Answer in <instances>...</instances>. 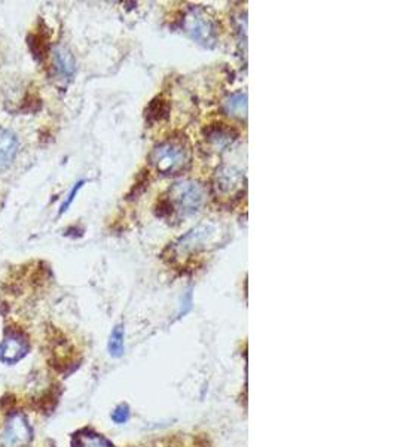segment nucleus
Segmentation results:
<instances>
[{
  "mask_svg": "<svg viewBox=\"0 0 397 447\" xmlns=\"http://www.w3.org/2000/svg\"><path fill=\"white\" fill-rule=\"evenodd\" d=\"M191 148L183 139H167L152 149L149 160L162 176L180 175L191 165Z\"/></svg>",
  "mask_w": 397,
  "mask_h": 447,
  "instance_id": "obj_1",
  "label": "nucleus"
},
{
  "mask_svg": "<svg viewBox=\"0 0 397 447\" xmlns=\"http://www.w3.org/2000/svg\"><path fill=\"white\" fill-rule=\"evenodd\" d=\"M220 226L214 222L200 224L195 228L189 230L186 234L179 237L171 246V254L176 258H188L198 252L207 251L219 242L222 236Z\"/></svg>",
  "mask_w": 397,
  "mask_h": 447,
  "instance_id": "obj_2",
  "label": "nucleus"
},
{
  "mask_svg": "<svg viewBox=\"0 0 397 447\" xmlns=\"http://www.w3.org/2000/svg\"><path fill=\"white\" fill-rule=\"evenodd\" d=\"M204 203L205 190L198 180H179L168 191V206L171 212H177L183 218L200 212Z\"/></svg>",
  "mask_w": 397,
  "mask_h": 447,
  "instance_id": "obj_3",
  "label": "nucleus"
},
{
  "mask_svg": "<svg viewBox=\"0 0 397 447\" xmlns=\"http://www.w3.org/2000/svg\"><path fill=\"white\" fill-rule=\"evenodd\" d=\"M183 29L198 44L204 47H213L216 42V25L201 8H189L183 16Z\"/></svg>",
  "mask_w": 397,
  "mask_h": 447,
  "instance_id": "obj_4",
  "label": "nucleus"
},
{
  "mask_svg": "<svg viewBox=\"0 0 397 447\" xmlns=\"http://www.w3.org/2000/svg\"><path fill=\"white\" fill-rule=\"evenodd\" d=\"M31 440V428L27 424V419L23 415L15 413L8 420L2 433L0 443L2 447H25Z\"/></svg>",
  "mask_w": 397,
  "mask_h": 447,
  "instance_id": "obj_5",
  "label": "nucleus"
},
{
  "mask_svg": "<svg viewBox=\"0 0 397 447\" xmlns=\"http://www.w3.org/2000/svg\"><path fill=\"white\" fill-rule=\"evenodd\" d=\"M244 186V173L234 166H222L214 176V188L223 197H234Z\"/></svg>",
  "mask_w": 397,
  "mask_h": 447,
  "instance_id": "obj_6",
  "label": "nucleus"
},
{
  "mask_svg": "<svg viewBox=\"0 0 397 447\" xmlns=\"http://www.w3.org/2000/svg\"><path fill=\"white\" fill-rule=\"evenodd\" d=\"M204 137L213 148L225 149L237 141L238 133L235 128H232L223 123H214L204 128Z\"/></svg>",
  "mask_w": 397,
  "mask_h": 447,
  "instance_id": "obj_7",
  "label": "nucleus"
},
{
  "mask_svg": "<svg viewBox=\"0 0 397 447\" xmlns=\"http://www.w3.org/2000/svg\"><path fill=\"white\" fill-rule=\"evenodd\" d=\"M27 350V343L20 334H10L0 345V359L6 364H14L20 361Z\"/></svg>",
  "mask_w": 397,
  "mask_h": 447,
  "instance_id": "obj_8",
  "label": "nucleus"
},
{
  "mask_svg": "<svg viewBox=\"0 0 397 447\" xmlns=\"http://www.w3.org/2000/svg\"><path fill=\"white\" fill-rule=\"evenodd\" d=\"M20 142L16 134L11 130L0 132V173L11 167L16 152H18Z\"/></svg>",
  "mask_w": 397,
  "mask_h": 447,
  "instance_id": "obj_9",
  "label": "nucleus"
},
{
  "mask_svg": "<svg viewBox=\"0 0 397 447\" xmlns=\"http://www.w3.org/2000/svg\"><path fill=\"white\" fill-rule=\"evenodd\" d=\"M223 112L231 118L244 119L247 117V94L238 91L223 100Z\"/></svg>",
  "mask_w": 397,
  "mask_h": 447,
  "instance_id": "obj_10",
  "label": "nucleus"
},
{
  "mask_svg": "<svg viewBox=\"0 0 397 447\" xmlns=\"http://www.w3.org/2000/svg\"><path fill=\"white\" fill-rule=\"evenodd\" d=\"M54 67L63 78H72L75 73V58L66 48L57 47L54 49Z\"/></svg>",
  "mask_w": 397,
  "mask_h": 447,
  "instance_id": "obj_11",
  "label": "nucleus"
},
{
  "mask_svg": "<svg viewBox=\"0 0 397 447\" xmlns=\"http://www.w3.org/2000/svg\"><path fill=\"white\" fill-rule=\"evenodd\" d=\"M124 339H125V330L123 325H116L114 331L110 334V339H109V354L115 358H119L124 355V350H125V345H124Z\"/></svg>",
  "mask_w": 397,
  "mask_h": 447,
  "instance_id": "obj_12",
  "label": "nucleus"
},
{
  "mask_svg": "<svg viewBox=\"0 0 397 447\" xmlns=\"http://www.w3.org/2000/svg\"><path fill=\"white\" fill-rule=\"evenodd\" d=\"M167 115H168V103L159 97L152 100L149 108L146 109V118H148L149 123L161 121V119L166 118Z\"/></svg>",
  "mask_w": 397,
  "mask_h": 447,
  "instance_id": "obj_13",
  "label": "nucleus"
},
{
  "mask_svg": "<svg viewBox=\"0 0 397 447\" xmlns=\"http://www.w3.org/2000/svg\"><path fill=\"white\" fill-rule=\"evenodd\" d=\"M75 447H114L106 438H103L99 434H85L77 435Z\"/></svg>",
  "mask_w": 397,
  "mask_h": 447,
  "instance_id": "obj_14",
  "label": "nucleus"
},
{
  "mask_svg": "<svg viewBox=\"0 0 397 447\" xmlns=\"http://www.w3.org/2000/svg\"><path fill=\"white\" fill-rule=\"evenodd\" d=\"M112 419H114V422L115 424H125L127 420L129 419V409L128 406H125V404H120V406H118L115 410H114V413H112Z\"/></svg>",
  "mask_w": 397,
  "mask_h": 447,
  "instance_id": "obj_15",
  "label": "nucleus"
},
{
  "mask_svg": "<svg viewBox=\"0 0 397 447\" xmlns=\"http://www.w3.org/2000/svg\"><path fill=\"white\" fill-rule=\"evenodd\" d=\"M84 184H85V180H79V182H77V184H75V186L72 188V191L71 193H68V195H67V199H66V202L62 204V209H60V215H62V213H64L68 208H71V206H72V203H73V200H75V197L77 195V193H79L81 191V188L84 186Z\"/></svg>",
  "mask_w": 397,
  "mask_h": 447,
  "instance_id": "obj_16",
  "label": "nucleus"
}]
</instances>
